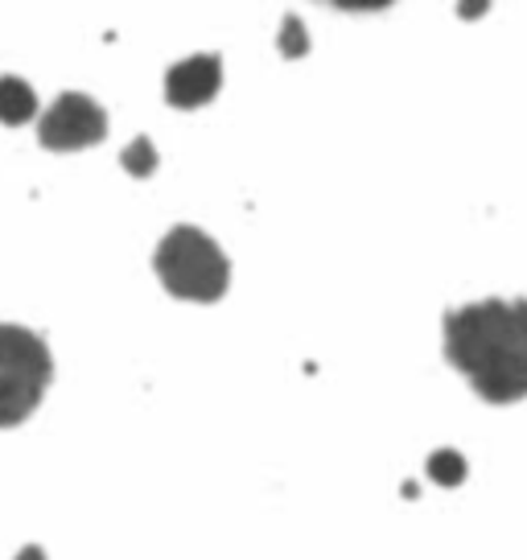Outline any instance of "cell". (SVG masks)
<instances>
[{"label":"cell","mask_w":527,"mask_h":560,"mask_svg":"<svg viewBox=\"0 0 527 560\" xmlns=\"http://www.w3.org/2000/svg\"><path fill=\"white\" fill-rule=\"evenodd\" d=\"M445 359L487 404L527 400V301L487 298L445 317Z\"/></svg>","instance_id":"obj_1"},{"label":"cell","mask_w":527,"mask_h":560,"mask_svg":"<svg viewBox=\"0 0 527 560\" xmlns=\"http://www.w3.org/2000/svg\"><path fill=\"white\" fill-rule=\"evenodd\" d=\"M153 272L174 298L202 301V305L219 301L231 284V264L223 256V247L198 228L169 231L153 256Z\"/></svg>","instance_id":"obj_2"},{"label":"cell","mask_w":527,"mask_h":560,"mask_svg":"<svg viewBox=\"0 0 527 560\" xmlns=\"http://www.w3.org/2000/svg\"><path fill=\"white\" fill-rule=\"evenodd\" d=\"M50 380V347L34 330L0 322V429H13L34 417Z\"/></svg>","instance_id":"obj_3"},{"label":"cell","mask_w":527,"mask_h":560,"mask_svg":"<svg viewBox=\"0 0 527 560\" xmlns=\"http://www.w3.org/2000/svg\"><path fill=\"white\" fill-rule=\"evenodd\" d=\"M107 137V116L104 107L95 104L83 91H67L58 95L46 116L37 120V140L42 149L50 153H79V149H91Z\"/></svg>","instance_id":"obj_4"},{"label":"cell","mask_w":527,"mask_h":560,"mask_svg":"<svg viewBox=\"0 0 527 560\" xmlns=\"http://www.w3.org/2000/svg\"><path fill=\"white\" fill-rule=\"evenodd\" d=\"M219 88H223V58L219 54H194L186 62L169 67V74H165V100L181 112L211 104Z\"/></svg>","instance_id":"obj_5"},{"label":"cell","mask_w":527,"mask_h":560,"mask_svg":"<svg viewBox=\"0 0 527 560\" xmlns=\"http://www.w3.org/2000/svg\"><path fill=\"white\" fill-rule=\"evenodd\" d=\"M37 116V95L34 88L17 79V74H4L0 79V124L17 128V124H30Z\"/></svg>","instance_id":"obj_6"},{"label":"cell","mask_w":527,"mask_h":560,"mask_svg":"<svg viewBox=\"0 0 527 560\" xmlns=\"http://www.w3.org/2000/svg\"><path fill=\"white\" fill-rule=\"evenodd\" d=\"M429 478L437 487H461L466 482V457L457 454V450H437V454L429 457Z\"/></svg>","instance_id":"obj_7"},{"label":"cell","mask_w":527,"mask_h":560,"mask_svg":"<svg viewBox=\"0 0 527 560\" xmlns=\"http://www.w3.org/2000/svg\"><path fill=\"white\" fill-rule=\"evenodd\" d=\"M120 161L132 177H153V170H157V149H153V140L149 137H137L128 149H124Z\"/></svg>","instance_id":"obj_8"},{"label":"cell","mask_w":527,"mask_h":560,"mask_svg":"<svg viewBox=\"0 0 527 560\" xmlns=\"http://www.w3.org/2000/svg\"><path fill=\"white\" fill-rule=\"evenodd\" d=\"M277 50H281L284 58H305V54H309V34H305L301 18H284L281 21V34H277Z\"/></svg>","instance_id":"obj_9"},{"label":"cell","mask_w":527,"mask_h":560,"mask_svg":"<svg viewBox=\"0 0 527 560\" xmlns=\"http://www.w3.org/2000/svg\"><path fill=\"white\" fill-rule=\"evenodd\" d=\"M321 4L342 9V13H384V9H391L396 0H321Z\"/></svg>","instance_id":"obj_10"},{"label":"cell","mask_w":527,"mask_h":560,"mask_svg":"<svg viewBox=\"0 0 527 560\" xmlns=\"http://www.w3.org/2000/svg\"><path fill=\"white\" fill-rule=\"evenodd\" d=\"M487 9H491V0H457V18L461 21L487 18Z\"/></svg>","instance_id":"obj_11"},{"label":"cell","mask_w":527,"mask_h":560,"mask_svg":"<svg viewBox=\"0 0 527 560\" xmlns=\"http://www.w3.org/2000/svg\"><path fill=\"white\" fill-rule=\"evenodd\" d=\"M13 560H46V552H42L37 544H30V548H21V552Z\"/></svg>","instance_id":"obj_12"}]
</instances>
